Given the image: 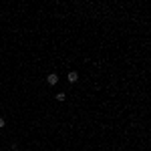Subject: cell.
I'll list each match as a JSON object with an SVG mask.
<instances>
[{"label": "cell", "instance_id": "1", "mask_svg": "<svg viewBox=\"0 0 151 151\" xmlns=\"http://www.w3.org/2000/svg\"><path fill=\"white\" fill-rule=\"evenodd\" d=\"M47 83L50 85V87H55V85L58 83V75H57V73H50V75L47 77Z\"/></svg>", "mask_w": 151, "mask_h": 151}, {"label": "cell", "instance_id": "2", "mask_svg": "<svg viewBox=\"0 0 151 151\" xmlns=\"http://www.w3.org/2000/svg\"><path fill=\"white\" fill-rule=\"evenodd\" d=\"M67 81H69V83H77V81H79V73H77V70H70L69 77H67Z\"/></svg>", "mask_w": 151, "mask_h": 151}, {"label": "cell", "instance_id": "3", "mask_svg": "<svg viewBox=\"0 0 151 151\" xmlns=\"http://www.w3.org/2000/svg\"><path fill=\"white\" fill-rule=\"evenodd\" d=\"M55 99H57V101H60V103H63V101H65V93H57V97H55Z\"/></svg>", "mask_w": 151, "mask_h": 151}, {"label": "cell", "instance_id": "4", "mask_svg": "<svg viewBox=\"0 0 151 151\" xmlns=\"http://www.w3.org/2000/svg\"><path fill=\"white\" fill-rule=\"evenodd\" d=\"M4 125H6V121H4V119L0 117V129H4Z\"/></svg>", "mask_w": 151, "mask_h": 151}]
</instances>
